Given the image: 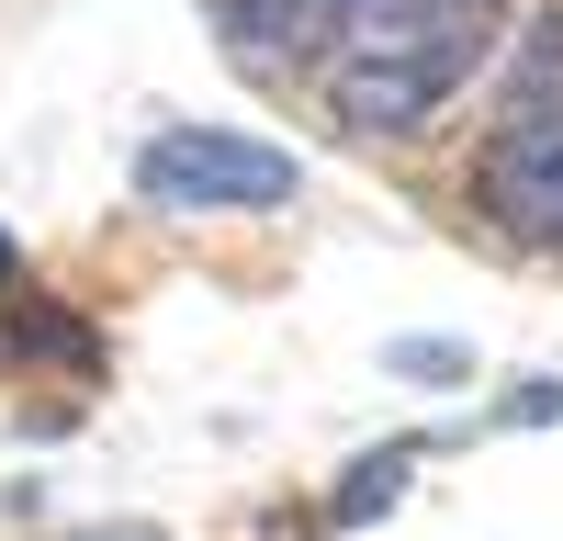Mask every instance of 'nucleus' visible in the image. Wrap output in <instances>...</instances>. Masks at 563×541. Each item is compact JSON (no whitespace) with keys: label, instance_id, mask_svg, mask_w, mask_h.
<instances>
[{"label":"nucleus","instance_id":"nucleus-1","mask_svg":"<svg viewBox=\"0 0 563 541\" xmlns=\"http://www.w3.org/2000/svg\"><path fill=\"white\" fill-rule=\"evenodd\" d=\"M496 23H507V0H372L361 34L327 57V113L350 135H417L474 79Z\"/></svg>","mask_w":563,"mask_h":541},{"label":"nucleus","instance_id":"nucleus-2","mask_svg":"<svg viewBox=\"0 0 563 541\" xmlns=\"http://www.w3.org/2000/svg\"><path fill=\"white\" fill-rule=\"evenodd\" d=\"M135 192L192 203V214H282L305 192V158L271 135H225V124H158L135 147Z\"/></svg>","mask_w":563,"mask_h":541},{"label":"nucleus","instance_id":"nucleus-3","mask_svg":"<svg viewBox=\"0 0 563 541\" xmlns=\"http://www.w3.org/2000/svg\"><path fill=\"white\" fill-rule=\"evenodd\" d=\"M485 203L530 249H563V124H496L485 147Z\"/></svg>","mask_w":563,"mask_h":541},{"label":"nucleus","instance_id":"nucleus-4","mask_svg":"<svg viewBox=\"0 0 563 541\" xmlns=\"http://www.w3.org/2000/svg\"><path fill=\"white\" fill-rule=\"evenodd\" d=\"M361 12L372 0H214V23H225V45L238 57H339V45L361 34Z\"/></svg>","mask_w":563,"mask_h":541},{"label":"nucleus","instance_id":"nucleus-5","mask_svg":"<svg viewBox=\"0 0 563 541\" xmlns=\"http://www.w3.org/2000/svg\"><path fill=\"white\" fill-rule=\"evenodd\" d=\"M507 124H563V0H541L507 45Z\"/></svg>","mask_w":563,"mask_h":541},{"label":"nucleus","instance_id":"nucleus-6","mask_svg":"<svg viewBox=\"0 0 563 541\" xmlns=\"http://www.w3.org/2000/svg\"><path fill=\"white\" fill-rule=\"evenodd\" d=\"M23 350L79 361V373H90V316H68V305H12V316H0V361H23Z\"/></svg>","mask_w":563,"mask_h":541},{"label":"nucleus","instance_id":"nucleus-7","mask_svg":"<svg viewBox=\"0 0 563 541\" xmlns=\"http://www.w3.org/2000/svg\"><path fill=\"white\" fill-rule=\"evenodd\" d=\"M406 474H417V440H384V451H361V463L339 474V530H350V519H384L395 496H406Z\"/></svg>","mask_w":563,"mask_h":541},{"label":"nucleus","instance_id":"nucleus-8","mask_svg":"<svg viewBox=\"0 0 563 541\" xmlns=\"http://www.w3.org/2000/svg\"><path fill=\"white\" fill-rule=\"evenodd\" d=\"M384 373L395 384H429V395H462V384H474V339H395Z\"/></svg>","mask_w":563,"mask_h":541},{"label":"nucleus","instance_id":"nucleus-9","mask_svg":"<svg viewBox=\"0 0 563 541\" xmlns=\"http://www.w3.org/2000/svg\"><path fill=\"white\" fill-rule=\"evenodd\" d=\"M496 418H507V429H552V418H563V384H519Z\"/></svg>","mask_w":563,"mask_h":541},{"label":"nucleus","instance_id":"nucleus-10","mask_svg":"<svg viewBox=\"0 0 563 541\" xmlns=\"http://www.w3.org/2000/svg\"><path fill=\"white\" fill-rule=\"evenodd\" d=\"M12 270H23V238H12V225H0V294H12Z\"/></svg>","mask_w":563,"mask_h":541},{"label":"nucleus","instance_id":"nucleus-11","mask_svg":"<svg viewBox=\"0 0 563 541\" xmlns=\"http://www.w3.org/2000/svg\"><path fill=\"white\" fill-rule=\"evenodd\" d=\"M79 541H169V530H135V519H124V530H79Z\"/></svg>","mask_w":563,"mask_h":541}]
</instances>
